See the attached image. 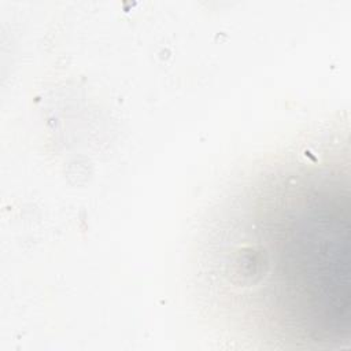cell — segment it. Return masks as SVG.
Instances as JSON below:
<instances>
[{"instance_id": "1", "label": "cell", "mask_w": 351, "mask_h": 351, "mask_svg": "<svg viewBox=\"0 0 351 351\" xmlns=\"http://www.w3.org/2000/svg\"><path fill=\"white\" fill-rule=\"evenodd\" d=\"M337 195V193H336ZM335 195V197H336ZM340 195L333 204L317 196L289 197L280 210V218L269 221L263 232L265 277L273 280L277 296H288V306L302 308H330L340 325V317L348 315V221L340 214Z\"/></svg>"}]
</instances>
